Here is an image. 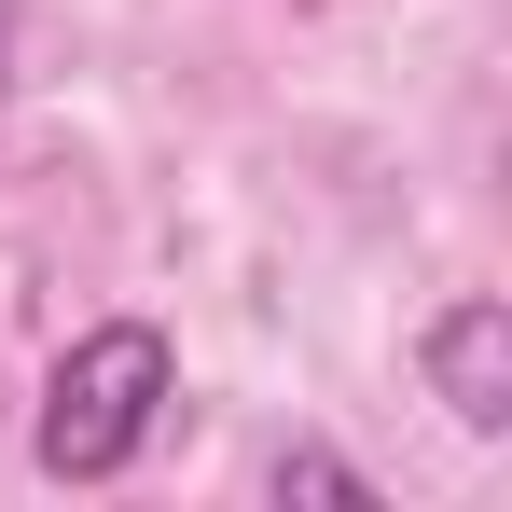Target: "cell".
Segmentation results:
<instances>
[{
  "label": "cell",
  "mask_w": 512,
  "mask_h": 512,
  "mask_svg": "<svg viewBox=\"0 0 512 512\" xmlns=\"http://www.w3.org/2000/svg\"><path fill=\"white\" fill-rule=\"evenodd\" d=\"M153 416H167V333H153V319H111V333H84L42 374L28 457H42L56 485H111V471L153 443Z\"/></svg>",
  "instance_id": "obj_1"
},
{
  "label": "cell",
  "mask_w": 512,
  "mask_h": 512,
  "mask_svg": "<svg viewBox=\"0 0 512 512\" xmlns=\"http://www.w3.org/2000/svg\"><path fill=\"white\" fill-rule=\"evenodd\" d=\"M416 360H429L443 416L471 429V443H499V429H512V305H499V291H457V305L429 319Z\"/></svg>",
  "instance_id": "obj_2"
},
{
  "label": "cell",
  "mask_w": 512,
  "mask_h": 512,
  "mask_svg": "<svg viewBox=\"0 0 512 512\" xmlns=\"http://www.w3.org/2000/svg\"><path fill=\"white\" fill-rule=\"evenodd\" d=\"M263 485H277V499H374V485H360L346 457H319V443H291V457H277Z\"/></svg>",
  "instance_id": "obj_3"
},
{
  "label": "cell",
  "mask_w": 512,
  "mask_h": 512,
  "mask_svg": "<svg viewBox=\"0 0 512 512\" xmlns=\"http://www.w3.org/2000/svg\"><path fill=\"white\" fill-rule=\"evenodd\" d=\"M0 84H14V14H0Z\"/></svg>",
  "instance_id": "obj_4"
}]
</instances>
